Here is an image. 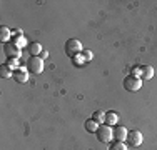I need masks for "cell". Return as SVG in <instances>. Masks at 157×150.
Masks as SVG:
<instances>
[{
	"label": "cell",
	"mask_w": 157,
	"mask_h": 150,
	"mask_svg": "<svg viewBox=\"0 0 157 150\" xmlns=\"http://www.w3.org/2000/svg\"><path fill=\"white\" fill-rule=\"evenodd\" d=\"M82 52H84V47H82V42H80V40H77V39H69V40L65 42V54H67V57L74 58L75 55L82 54Z\"/></svg>",
	"instance_id": "2"
},
{
	"label": "cell",
	"mask_w": 157,
	"mask_h": 150,
	"mask_svg": "<svg viewBox=\"0 0 157 150\" xmlns=\"http://www.w3.org/2000/svg\"><path fill=\"white\" fill-rule=\"evenodd\" d=\"M25 69H27L30 73L40 75V73L44 72V60L40 58V57H29Z\"/></svg>",
	"instance_id": "3"
},
{
	"label": "cell",
	"mask_w": 157,
	"mask_h": 150,
	"mask_svg": "<svg viewBox=\"0 0 157 150\" xmlns=\"http://www.w3.org/2000/svg\"><path fill=\"white\" fill-rule=\"evenodd\" d=\"M97 140L100 142V144H110L112 140H114V129L109 125H99V129H97Z\"/></svg>",
	"instance_id": "1"
},
{
	"label": "cell",
	"mask_w": 157,
	"mask_h": 150,
	"mask_svg": "<svg viewBox=\"0 0 157 150\" xmlns=\"http://www.w3.org/2000/svg\"><path fill=\"white\" fill-rule=\"evenodd\" d=\"M127 147H132V148H137L142 145L144 142V135H142L139 130H130L129 135H127Z\"/></svg>",
	"instance_id": "5"
},
{
	"label": "cell",
	"mask_w": 157,
	"mask_h": 150,
	"mask_svg": "<svg viewBox=\"0 0 157 150\" xmlns=\"http://www.w3.org/2000/svg\"><path fill=\"white\" fill-rule=\"evenodd\" d=\"M140 73H142L140 67H134V69H132V73H130V75H134V77H139V78H140Z\"/></svg>",
	"instance_id": "21"
},
{
	"label": "cell",
	"mask_w": 157,
	"mask_h": 150,
	"mask_svg": "<svg viewBox=\"0 0 157 150\" xmlns=\"http://www.w3.org/2000/svg\"><path fill=\"white\" fill-rule=\"evenodd\" d=\"M85 62H87V60H85V57L82 54H78V55H75V57L72 58V63H74V65H77V67H82Z\"/></svg>",
	"instance_id": "18"
},
{
	"label": "cell",
	"mask_w": 157,
	"mask_h": 150,
	"mask_svg": "<svg viewBox=\"0 0 157 150\" xmlns=\"http://www.w3.org/2000/svg\"><path fill=\"white\" fill-rule=\"evenodd\" d=\"M12 30H10L9 27H5V25H2L0 27V42H2L3 45L5 43H9L10 40H12Z\"/></svg>",
	"instance_id": "9"
},
{
	"label": "cell",
	"mask_w": 157,
	"mask_h": 150,
	"mask_svg": "<svg viewBox=\"0 0 157 150\" xmlns=\"http://www.w3.org/2000/svg\"><path fill=\"white\" fill-rule=\"evenodd\" d=\"M42 45L39 42H32L29 45V54H30V57H40V54H42Z\"/></svg>",
	"instance_id": "12"
},
{
	"label": "cell",
	"mask_w": 157,
	"mask_h": 150,
	"mask_svg": "<svg viewBox=\"0 0 157 150\" xmlns=\"http://www.w3.org/2000/svg\"><path fill=\"white\" fill-rule=\"evenodd\" d=\"M29 70L27 69H24V67H18V69L13 70V75H12V78L17 82V84H27L29 82Z\"/></svg>",
	"instance_id": "7"
},
{
	"label": "cell",
	"mask_w": 157,
	"mask_h": 150,
	"mask_svg": "<svg viewBox=\"0 0 157 150\" xmlns=\"http://www.w3.org/2000/svg\"><path fill=\"white\" fill-rule=\"evenodd\" d=\"M12 42L15 43L18 48H24V47H27V45H30L24 35H13V37H12Z\"/></svg>",
	"instance_id": "13"
},
{
	"label": "cell",
	"mask_w": 157,
	"mask_h": 150,
	"mask_svg": "<svg viewBox=\"0 0 157 150\" xmlns=\"http://www.w3.org/2000/svg\"><path fill=\"white\" fill-rule=\"evenodd\" d=\"M47 57H48V52H47V50H44L42 54H40V58L44 60V58H47Z\"/></svg>",
	"instance_id": "22"
},
{
	"label": "cell",
	"mask_w": 157,
	"mask_h": 150,
	"mask_svg": "<svg viewBox=\"0 0 157 150\" xmlns=\"http://www.w3.org/2000/svg\"><path fill=\"white\" fill-rule=\"evenodd\" d=\"M3 52H5V55L9 58H17V60L20 58V55H22V48H18L12 40H10L9 43L3 45Z\"/></svg>",
	"instance_id": "6"
},
{
	"label": "cell",
	"mask_w": 157,
	"mask_h": 150,
	"mask_svg": "<svg viewBox=\"0 0 157 150\" xmlns=\"http://www.w3.org/2000/svg\"><path fill=\"white\" fill-rule=\"evenodd\" d=\"M109 150H129V147L125 145V142H112Z\"/></svg>",
	"instance_id": "17"
},
{
	"label": "cell",
	"mask_w": 157,
	"mask_h": 150,
	"mask_svg": "<svg viewBox=\"0 0 157 150\" xmlns=\"http://www.w3.org/2000/svg\"><path fill=\"white\" fill-rule=\"evenodd\" d=\"M127 135H129V130L124 125H115V129H114V140L115 142H125Z\"/></svg>",
	"instance_id": "8"
},
{
	"label": "cell",
	"mask_w": 157,
	"mask_h": 150,
	"mask_svg": "<svg viewBox=\"0 0 157 150\" xmlns=\"http://www.w3.org/2000/svg\"><path fill=\"white\" fill-rule=\"evenodd\" d=\"M97 129H99V123H97L95 120H92V118L85 120V130H87L89 133H95Z\"/></svg>",
	"instance_id": "16"
},
{
	"label": "cell",
	"mask_w": 157,
	"mask_h": 150,
	"mask_svg": "<svg viewBox=\"0 0 157 150\" xmlns=\"http://www.w3.org/2000/svg\"><path fill=\"white\" fill-rule=\"evenodd\" d=\"M12 75H13V70L10 69L7 63H2V65H0V77L2 78H10Z\"/></svg>",
	"instance_id": "15"
},
{
	"label": "cell",
	"mask_w": 157,
	"mask_h": 150,
	"mask_svg": "<svg viewBox=\"0 0 157 150\" xmlns=\"http://www.w3.org/2000/svg\"><path fill=\"white\" fill-rule=\"evenodd\" d=\"M105 125H109V127H115L119 123V114H115V112H112V110H109V112H105Z\"/></svg>",
	"instance_id": "10"
},
{
	"label": "cell",
	"mask_w": 157,
	"mask_h": 150,
	"mask_svg": "<svg viewBox=\"0 0 157 150\" xmlns=\"http://www.w3.org/2000/svg\"><path fill=\"white\" fill-rule=\"evenodd\" d=\"M142 87V78L134 77V75H127L124 78V88L127 92H139Z\"/></svg>",
	"instance_id": "4"
},
{
	"label": "cell",
	"mask_w": 157,
	"mask_h": 150,
	"mask_svg": "<svg viewBox=\"0 0 157 150\" xmlns=\"http://www.w3.org/2000/svg\"><path fill=\"white\" fill-rule=\"evenodd\" d=\"M92 120H95L99 125H104V122H105V112L104 110H95L94 114H92Z\"/></svg>",
	"instance_id": "14"
},
{
	"label": "cell",
	"mask_w": 157,
	"mask_h": 150,
	"mask_svg": "<svg viewBox=\"0 0 157 150\" xmlns=\"http://www.w3.org/2000/svg\"><path fill=\"white\" fill-rule=\"evenodd\" d=\"M82 55L85 57V60H87V62H89V60H92V58H94V54H92L90 50H84V52H82Z\"/></svg>",
	"instance_id": "20"
},
{
	"label": "cell",
	"mask_w": 157,
	"mask_h": 150,
	"mask_svg": "<svg viewBox=\"0 0 157 150\" xmlns=\"http://www.w3.org/2000/svg\"><path fill=\"white\" fill-rule=\"evenodd\" d=\"M140 70H142V73H140L142 82L144 80H152V77H154V69H152L151 65H142Z\"/></svg>",
	"instance_id": "11"
},
{
	"label": "cell",
	"mask_w": 157,
	"mask_h": 150,
	"mask_svg": "<svg viewBox=\"0 0 157 150\" xmlns=\"http://www.w3.org/2000/svg\"><path fill=\"white\" fill-rule=\"evenodd\" d=\"M7 65H9L12 70H15V69H18V60H17V58H9Z\"/></svg>",
	"instance_id": "19"
}]
</instances>
